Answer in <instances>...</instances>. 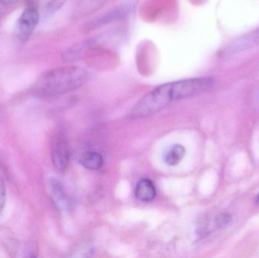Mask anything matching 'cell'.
Returning <instances> with one entry per match:
<instances>
[{
    "label": "cell",
    "mask_w": 259,
    "mask_h": 258,
    "mask_svg": "<svg viewBox=\"0 0 259 258\" xmlns=\"http://www.w3.org/2000/svg\"><path fill=\"white\" fill-rule=\"evenodd\" d=\"M214 79L209 77L185 79L160 85L144 95L129 113V118L140 119L158 113L173 101L191 98L212 88Z\"/></svg>",
    "instance_id": "obj_1"
},
{
    "label": "cell",
    "mask_w": 259,
    "mask_h": 258,
    "mask_svg": "<svg viewBox=\"0 0 259 258\" xmlns=\"http://www.w3.org/2000/svg\"><path fill=\"white\" fill-rule=\"evenodd\" d=\"M88 70L75 65L59 67L42 74L36 83V91L44 97H53L72 92L89 80Z\"/></svg>",
    "instance_id": "obj_2"
},
{
    "label": "cell",
    "mask_w": 259,
    "mask_h": 258,
    "mask_svg": "<svg viewBox=\"0 0 259 258\" xmlns=\"http://www.w3.org/2000/svg\"><path fill=\"white\" fill-rule=\"evenodd\" d=\"M51 156L53 165L58 171L66 170L69 163L70 148L68 139L62 132H59L53 138Z\"/></svg>",
    "instance_id": "obj_3"
},
{
    "label": "cell",
    "mask_w": 259,
    "mask_h": 258,
    "mask_svg": "<svg viewBox=\"0 0 259 258\" xmlns=\"http://www.w3.org/2000/svg\"><path fill=\"white\" fill-rule=\"evenodd\" d=\"M130 12L129 6H123L115 8L109 12H106L104 15L97 17L94 19L88 21L82 27V32L89 33L96 29L100 28L103 26L107 25L110 23L118 21L126 18Z\"/></svg>",
    "instance_id": "obj_4"
},
{
    "label": "cell",
    "mask_w": 259,
    "mask_h": 258,
    "mask_svg": "<svg viewBox=\"0 0 259 258\" xmlns=\"http://www.w3.org/2000/svg\"><path fill=\"white\" fill-rule=\"evenodd\" d=\"M38 22L39 14L37 11L32 8L26 9L18 18L15 24V33L17 36L21 40H25L30 37L37 26Z\"/></svg>",
    "instance_id": "obj_5"
},
{
    "label": "cell",
    "mask_w": 259,
    "mask_h": 258,
    "mask_svg": "<svg viewBox=\"0 0 259 258\" xmlns=\"http://www.w3.org/2000/svg\"><path fill=\"white\" fill-rule=\"evenodd\" d=\"M259 45V28L233 41L224 50L225 56H232Z\"/></svg>",
    "instance_id": "obj_6"
},
{
    "label": "cell",
    "mask_w": 259,
    "mask_h": 258,
    "mask_svg": "<svg viewBox=\"0 0 259 258\" xmlns=\"http://www.w3.org/2000/svg\"><path fill=\"white\" fill-rule=\"evenodd\" d=\"M48 191L51 199L58 209L61 212L69 210V198L63 184L56 178H51L48 181Z\"/></svg>",
    "instance_id": "obj_7"
},
{
    "label": "cell",
    "mask_w": 259,
    "mask_h": 258,
    "mask_svg": "<svg viewBox=\"0 0 259 258\" xmlns=\"http://www.w3.org/2000/svg\"><path fill=\"white\" fill-rule=\"evenodd\" d=\"M95 44L94 39H87L65 50L62 55V60L67 63L78 62L83 59L88 50Z\"/></svg>",
    "instance_id": "obj_8"
},
{
    "label": "cell",
    "mask_w": 259,
    "mask_h": 258,
    "mask_svg": "<svg viewBox=\"0 0 259 258\" xmlns=\"http://www.w3.org/2000/svg\"><path fill=\"white\" fill-rule=\"evenodd\" d=\"M135 195L137 199L143 202L152 201L156 196V189L152 180L141 179L136 186Z\"/></svg>",
    "instance_id": "obj_9"
},
{
    "label": "cell",
    "mask_w": 259,
    "mask_h": 258,
    "mask_svg": "<svg viewBox=\"0 0 259 258\" xmlns=\"http://www.w3.org/2000/svg\"><path fill=\"white\" fill-rule=\"evenodd\" d=\"M83 168L91 171H97L103 167L104 160L103 156L97 151H89L82 154L80 159Z\"/></svg>",
    "instance_id": "obj_10"
},
{
    "label": "cell",
    "mask_w": 259,
    "mask_h": 258,
    "mask_svg": "<svg viewBox=\"0 0 259 258\" xmlns=\"http://www.w3.org/2000/svg\"><path fill=\"white\" fill-rule=\"evenodd\" d=\"M186 149L183 145L175 144L164 156V162L169 166H176L185 156Z\"/></svg>",
    "instance_id": "obj_11"
},
{
    "label": "cell",
    "mask_w": 259,
    "mask_h": 258,
    "mask_svg": "<svg viewBox=\"0 0 259 258\" xmlns=\"http://www.w3.org/2000/svg\"><path fill=\"white\" fill-rule=\"evenodd\" d=\"M66 0H50L45 7L47 15H53L60 10L65 6Z\"/></svg>",
    "instance_id": "obj_12"
},
{
    "label": "cell",
    "mask_w": 259,
    "mask_h": 258,
    "mask_svg": "<svg viewBox=\"0 0 259 258\" xmlns=\"http://www.w3.org/2000/svg\"><path fill=\"white\" fill-rule=\"evenodd\" d=\"M232 221V216L228 213H222L218 215L214 220V224L216 228H225L229 225Z\"/></svg>",
    "instance_id": "obj_13"
},
{
    "label": "cell",
    "mask_w": 259,
    "mask_h": 258,
    "mask_svg": "<svg viewBox=\"0 0 259 258\" xmlns=\"http://www.w3.org/2000/svg\"><path fill=\"white\" fill-rule=\"evenodd\" d=\"M6 188H5L4 182L3 178L0 176V215L4 209L5 204H6Z\"/></svg>",
    "instance_id": "obj_14"
},
{
    "label": "cell",
    "mask_w": 259,
    "mask_h": 258,
    "mask_svg": "<svg viewBox=\"0 0 259 258\" xmlns=\"http://www.w3.org/2000/svg\"><path fill=\"white\" fill-rule=\"evenodd\" d=\"M7 8V2L6 0H0V16L4 13Z\"/></svg>",
    "instance_id": "obj_15"
},
{
    "label": "cell",
    "mask_w": 259,
    "mask_h": 258,
    "mask_svg": "<svg viewBox=\"0 0 259 258\" xmlns=\"http://www.w3.org/2000/svg\"><path fill=\"white\" fill-rule=\"evenodd\" d=\"M256 203L259 204V194L256 197Z\"/></svg>",
    "instance_id": "obj_16"
}]
</instances>
